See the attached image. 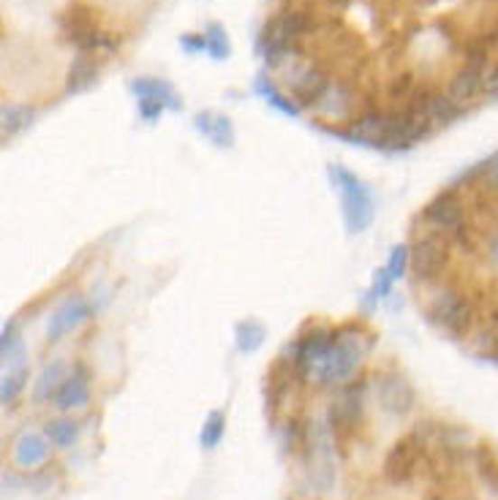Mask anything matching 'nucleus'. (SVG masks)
I'll return each instance as SVG.
<instances>
[{
  "label": "nucleus",
  "instance_id": "nucleus-7",
  "mask_svg": "<svg viewBox=\"0 0 498 500\" xmlns=\"http://www.w3.org/2000/svg\"><path fill=\"white\" fill-rule=\"evenodd\" d=\"M332 449H336V438H332L329 424L313 422L302 457L308 462L310 481L318 492H329L332 484H336V457H332Z\"/></svg>",
  "mask_w": 498,
  "mask_h": 500
},
{
  "label": "nucleus",
  "instance_id": "nucleus-18",
  "mask_svg": "<svg viewBox=\"0 0 498 500\" xmlns=\"http://www.w3.org/2000/svg\"><path fill=\"white\" fill-rule=\"evenodd\" d=\"M479 90H484V68L468 66V63H466V66L452 77V82H449V87H447V95H449L457 106L466 109V104L474 101Z\"/></svg>",
  "mask_w": 498,
  "mask_h": 500
},
{
  "label": "nucleus",
  "instance_id": "nucleus-16",
  "mask_svg": "<svg viewBox=\"0 0 498 500\" xmlns=\"http://www.w3.org/2000/svg\"><path fill=\"white\" fill-rule=\"evenodd\" d=\"M313 109L329 120H352L355 90L346 82H329V87L324 90V95L318 98V104Z\"/></svg>",
  "mask_w": 498,
  "mask_h": 500
},
{
  "label": "nucleus",
  "instance_id": "nucleus-15",
  "mask_svg": "<svg viewBox=\"0 0 498 500\" xmlns=\"http://www.w3.org/2000/svg\"><path fill=\"white\" fill-rule=\"evenodd\" d=\"M12 457H14V462H17V468H23V470H36V468H42V465L50 459V438H47V435H39V432H33V430H25V432L14 441Z\"/></svg>",
  "mask_w": 498,
  "mask_h": 500
},
{
  "label": "nucleus",
  "instance_id": "nucleus-6",
  "mask_svg": "<svg viewBox=\"0 0 498 500\" xmlns=\"http://www.w3.org/2000/svg\"><path fill=\"white\" fill-rule=\"evenodd\" d=\"M60 31L63 36L79 50V52H115V41L101 33L96 17H93V9L85 6V4H71L63 17H60Z\"/></svg>",
  "mask_w": 498,
  "mask_h": 500
},
{
  "label": "nucleus",
  "instance_id": "nucleus-2",
  "mask_svg": "<svg viewBox=\"0 0 498 500\" xmlns=\"http://www.w3.org/2000/svg\"><path fill=\"white\" fill-rule=\"evenodd\" d=\"M428 321L449 338H468L474 329V321H476V305L468 296V291L447 286L430 302Z\"/></svg>",
  "mask_w": 498,
  "mask_h": 500
},
{
  "label": "nucleus",
  "instance_id": "nucleus-27",
  "mask_svg": "<svg viewBox=\"0 0 498 500\" xmlns=\"http://www.w3.org/2000/svg\"><path fill=\"white\" fill-rule=\"evenodd\" d=\"M33 106L28 104H6L4 114H0V128H4V139L17 136L20 131H25L33 123Z\"/></svg>",
  "mask_w": 498,
  "mask_h": 500
},
{
  "label": "nucleus",
  "instance_id": "nucleus-19",
  "mask_svg": "<svg viewBox=\"0 0 498 500\" xmlns=\"http://www.w3.org/2000/svg\"><path fill=\"white\" fill-rule=\"evenodd\" d=\"M98 79V63L90 52H79L74 55L71 66H69V74H66V93L69 95H77V93H85L88 87H93Z\"/></svg>",
  "mask_w": 498,
  "mask_h": 500
},
{
  "label": "nucleus",
  "instance_id": "nucleus-22",
  "mask_svg": "<svg viewBox=\"0 0 498 500\" xmlns=\"http://www.w3.org/2000/svg\"><path fill=\"white\" fill-rule=\"evenodd\" d=\"M0 357H4L6 370L25 368V343L20 338V323L14 318L4 326V338H0Z\"/></svg>",
  "mask_w": 498,
  "mask_h": 500
},
{
  "label": "nucleus",
  "instance_id": "nucleus-10",
  "mask_svg": "<svg viewBox=\"0 0 498 500\" xmlns=\"http://www.w3.org/2000/svg\"><path fill=\"white\" fill-rule=\"evenodd\" d=\"M374 384H376V400H379L384 414H390L395 419H403L414 411L417 392H414V386L406 376H401L395 370H387V373H379Z\"/></svg>",
  "mask_w": 498,
  "mask_h": 500
},
{
  "label": "nucleus",
  "instance_id": "nucleus-38",
  "mask_svg": "<svg viewBox=\"0 0 498 500\" xmlns=\"http://www.w3.org/2000/svg\"><path fill=\"white\" fill-rule=\"evenodd\" d=\"M495 33H498V31H495Z\"/></svg>",
  "mask_w": 498,
  "mask_h": 500
},
{
  "label": "nucleus",
  "instance_id": "nucleus-21",
  "mask_svg": "<svg viewBox=\"0 0 498 500\" xmlns=\"http://www.w3.org/2000/svg\"><path fill=\"white\" fill-rule=\"evenodd\" d=\"M66 362H60V359H55V362H50L44 370H42V376H39V381L33 384V403L36 405H47V403H55V397H58V392H60V386L66 384Z\"/></svg>",
  "mask_w": 498,
  "mask_h": 500
},
{
  "label": "nucleus",
  "instance_id": "nucleus-17",
  "mask_svg": "<svg viewBox=\"0 0 498 500\" xmlns=\"http://www.w3.org/2000/svg\"><path fill=\"white\" fill-rule=\"evenodd\" d=\"M131 93L136 95V101H155V104H161L163 109H172V112H180L183 109V101H180V95L175 93V87L170 85V82H163V79H158V77H139V79H134L131 85Z\"/></svg>",
  "mask_w": 498,
  "mask_h": 500
},
{
  "label": "nucleus",
  "instance_id": "nucleus-4",
  "mask_svg": "<svg viewBox=\"0 0 498 500\" xmlns=\"http://www.w3.org/2000/svg\"><path fill=\"white\" fill-rule=\"evenodd\" d=\"M452 250L455 248L449 237L425 229V234H420L409 248V256H411L409 267L417 283H438L452 264Z\"/></svg>",
  "mask_w": 498,
  "mask_h": 500
},
{
  "label": "nucleus",
  "instance_id": "nucleus-5",
  "mask_svg": "<svg viewBox=\"0 0 498 500\" xmlns=\"http://www.w3.org/2000/svg\"><path fill=\"white\" fill-rule=\"evenodd\" d=\"M365 386H368V381H365L363 376L346 381V384L341 386L336 403L329 405V411H327V424H329V430H332V438H336V446H344V443L355 435L357 424L363 422Z\"/></svg>",
  "mask_w": 498,
  "mask_h": 500
},
{
  "label": "nucleus",
  "instance_id": "nucleus-28",
  "mask_svg": "<svg viewBox=\"0 0 498 500\" xmlns=\"http://www.w3.org/2000/svg\"><path fill=\"white\" fill-rule=\"evenodd\" d=\"M28 378H31L28 368L6 370V373H4V384H0V403H4L6 408H9V405H14V403L20 400V395L25 392Z\"/></svg>",
  "mask_w": 498,
  "mask_h": 500
},
{
  "label": "nucleus",
  "instance_id": "nucleus-32",
  "mask_svg": "<svg viewBox=\"0 0 498 500\" xmlns=\"http://www.w3.org/2000/svg\"><path fill=\"white\" fill-rule=\"evenodd\" d=\"M387 93H390L392 101H403V104H406V101L411 98V93H414V74H409V71L398 74V77L390 82Z\"/></svg>",
  "mask_w": 498,
  "mask_h": 500
},
{
  "label": "nucleus",
  "instance_id": "nucleus-12",
  "mask_svg": "<svg viewBox=\"0 0 498 500\" xmlns=\"http://www.w3.org/2000/svg\"><path fill=\"white\" fill-rule=\"evenodd\" d=\"M90 378H93L90 368H88L85 362H74V370H71V376L66 378V384L60 386V392H58V397H55L52 405H55L60 414L85 408V405L90 403Z\"/></svg>",
  "mask_w": 498,
  "mask_h": 500
},
{
  "label": "nucleus",
  "instance_id": "nucleus-3",
  "mask_svg": "<svg viewBox=\"0 0 498 500\" xmlns=\"http://www.w3.org/2000/svg\"><path fill=\"white\" fill-rule=\"evenodd\" d=\"M329 177H332V183H336V188L341 194L344 218H346L349 232L352 234L365 232L374 223V215H376V199H374L371 188L341 163L329 166Z\"/></svg>",
  "mask_w": 498,
  "mask_h": 500
},
{
  "label": "nucleus",
  "instance_id": "nucleus-13",
  "mask_svg": "<svg viewBox=\"0 0 498 500\" xmlns=\"http://www.w3.org/2000/svg\"><path fill=\"white\" fill-rule=\"evenodd\" d=\"M289 82H291V98L300 104V109H305V106L313 109L318 104V98L324 95V90L329 87V77L318 66H305V68L294 71V77H289Z\"/></svg>",
  "mask_w": 498,
  "mask_h": 500
},
{
  "label": "nucleus",
  "instance_id": "nucleus-33",
  "mask_svg": "<svg viewBox=\"0 0 498 500\" xmlns=\"http://www.w3.org/2000/svg\"><path fill=\"white\" fill-rule=\"evenodd\" d=\"M482 256H484V261L498 272V223L495 226H490L484 234H482Z\"/></svg>",
  "mask_w": 498,
  "mask_h": 500
},
{
  "label": "nucleus",
  "instance_id": "nucleus-36",
  "mask_svg": "<svg viewBox=\"0 0 498 500\" xmlns=\"http://www.w3.org/2000/svg\"><path fill=\"white\" fill-rule=\"evenodd\" d=\"M161 112H163V106L161 104H155V101H139V117L144 120V123H155L158 117H161Z\"/></svg>",
  "mask_w": 498,
  "mask_h": 500
},
{
  "label": "nucleus",
  "instance_id": "nucleus-8",
  "mask_svg": "<svg viewBox=\"0 0 498 500\" xmlns=\"http://www.w3.org/2000/svg\"><path fill=\"white\" fill-rule=\"evenodd\" d=\"M425 451H428V443L425 438L411 430L409 435H403L401 441L392 443V449L387 451L384 457V465H382V473L390 484L401 486L406 481L414 478V473L420 470V462L425 459Z\"/></svg>",
  "mask_w": 498,
  "mask_h": 500
},
{
  "label": "nucleus",
  "instance_id": "nucleus-20",
  "mask_svg": "<svg viewBox=\"0 0 498 500\" xmlns=\"http://www.w3.org/2000/svg\"><path fill=\"white\" fill-rule=\"evenodd\" d=\"M197 131L205 133L216 147H232L235 144V125L226 114H216V112H199L194 120Z\"/></svg>",
  "mask_w": 498,
  "mask_h": 500
},
{
  "label": "nucleus",
  "instance_id": "nucleus-9",
  "mask_svg": "<svg viewBox=\"0 0 498 500\" xmlns=\"http://www.w3.org/2000/svg\"><path fill=\"white\" fill-rule=\"evenodd\" d=\"M422 223L428 226V232H438L444 237H452L460 226H466L468 207L460 199L457 188H447V191L436 194L422 210Z\"/></svg>",
  "mask_w": 498,
  "mask_h": 500
},
{
  "label": "nucleus",
  "instance_id": "nucleus-37",
  "mask_svg": "<svg viewBox=\"0 0 498 500\" xmlns=\"http://www.w3.org/2000/svg\"><path fill=\"white\" fill-rule=\"evenodd\" d=\"M484 93L498 95V63L484 68Z\"/></svg>",
  "mask_w": 498,
  "mask_h": 500
},
{
  "label": "nucleus",
  "instance_id": "nucleus-35",
  "mask_svg": "<svg viewBox=\"0 0 498 500\" xmlns=\"http://www.w3.org/2000/svg\"><path fill=\"white\" fill-rule=\"evenodd\" d=\"M180 47H183L189 55H199L202 50H208L202 33H186V36H180Z\"/></svg>",
  "mask_w": 498,
  "mask_h": 500
},
{
  "label": "nucleus",
  "instance_id": "nucleus-24",
  "mask_svg": "<svg viewBox=\"0 0 498 500\" xmlns=\"http://www.w3.org/2000/svg\"><path fill=\"white\" fill-rule=\"evenodd\" d=\"M44 435L50 438V443L55 449H69L77 443L79 438V422L77 419H69V416H58V419H50L44 424Z\"/></svg>",
  "mask_w": 498,
  "mask_h": 500
},
{
  "label": "nucleus",
  "instance_id": "nucleus-14",
  "mask_svg": "<svg viewBox=\"0 0 498 500\" xmlns=\"http://www.w3.org/2000/svg\"><path fill=\"white\" fill-rule=\"evenodd\" d=\"M294 384H300V378H297L289 357H278V362L267 373V414L272 419L283 408V403H286V397H289V392H291Z\"/></svg>",
  "mask_w": 498,
  "mask_h": 500
},
{
  "label": "nucleus",
  "instance_id": "nucleus-29",
  "mask_svg": "<svg viewBox=\"0 0 498 500\" xmlns=\"http://www.w3.org/2000/svg\"><path fill=\"white\" fill-rule=\"evenodd\" d=\"M226 435V414L224 411H210L205 424H202V432H199V443L202 449H216Z\"/></svg>",
  "mask_w": 498,
  "mask_h": 500
},
{
  "label": "nucleus",
  "instance_id": "nucleus-34",
  "mask_svg": "<svg viewBox=\"0 0 498 500\" xmlns=\"http://www.w3.org/2000/svg\"><path fill=\"white\" fill-rule=\"evenodd\" d=\"M409 261H411V256H409V248H406V245L392 248V253H390V259H387V272L392 275V280H398V277L406 275Z\"/></svg>",
  "mask_w": 498,
  "mask_h": 500
},
{
  "label": "nucleus",
  "instance_id": "nucleus-31",
  "mask_svg": "<svg viewBox=\"0 0 498 500\" xmlns=\"http://www.w3.org/2000/svg\"><path fill=\"white\" fill-rule=\"evenodd\" d=\"M308 432H310V424H305L300 416H291L283 424V446H286V451L302 454L305 446H308Z\"/></svg>",
  "mask_w": 498,
  "mask_h": 500
},
{
  "label": "nucleus",
  "instance_id": "nucleus-25",
  "mask_svg": "<svg viewBox=\"0 0 498 500\" xmlns=\"http://www.w3.org/2000/svg\"><path fill=\"white\" fill-rule=\"evenodd\" d=\"M264 338H267V332H264V326H262L256 318H245V321H240L237 329H235V343H237V351H240V354H254V351H259L262 343H264Z\"/></svg>",
  "mask_w": 498,
  "mask_h": 500
},
{
  "label": "nucleus",
  "instance_id": "nucleus-1",
  "mask_svg": "<svg viewBox=\"0 0 498 500\" xmlns=\"http://www.w3.org/2000/svg\"><path fill=\"white\" fill-rule=\"evenodd\" d=\"M371 349V338L357 323H341L332 329L329 349L316 359L310 378L318 386H336L355 378L357 368L363 365L365 351Z\"/></svg>",
  "mask_w": 498,
  "mask_h": 500
},
{
  "label": "nucleus",
  "instance_id": "nucleus-26",
  "mask_svg": "<svg viewBox=\"0 0 498 500\" xmlns=\"http://www.w3.org/2000/svg\"><path fill=\"white\" fill-rule=\"evenodd\" d=\"M474 468H476L482 484H484L493 495H498V457L493 454V449H490L487 443H479V446L474 449Z\"/></svg>",
  "mask_w": 498,
  "mask_h": 500
},
{
  "label": "nucleus",
  "instance_id": "nucleus-30",
  "mask_svg": "<svg viewBox=\"0 0 498 500\" xmlns=\"http://www.w3.org/2000/svg\"><path fill=\"white\" fill-rule=\"evenodd\" d=\"M202 36H205V47H208V52H210L213 60H226L232 55L229 36H226V28L221 23H210Z\"/></svg>",
  "mask_w": 498,
  "mask_h": 500
},
{
  "label": "nucleus",
  "instance_id": "nucleus-11",
  "mask_svg": "<svg viewBox=\"0 0 498 500\" xmlns=\"http://www.w3.org/2000/svg\"><path fill=\"white\" fill-rule=\"evenodd\" d=\"M93 310H96V307H93L82 294L69 296L66 302H60V305L52 310V315H50V321H47V341H50V343L63 341V338L69 335V332L79 329L85 321L93 318Z\"/></svg>",
  "mask_w": 498,
  "mask_h": 500
},
{
  "label": "nucleus",
  "instance_id": "nucleus-23",
  "mask_svg": "<svg viewBox=\"0 0 498 500\" xmlns=\"http://www.w3.org/2000/svg\"><path fill=\"white\" fill-rule=\"evenodd\" d=\"M254 90H256L259 95H264V101H267L270 106H275L278 112H283V114H289V117H297V114L302 112V109H300V104H297L294 98L283 95V93L272 85V79H270L267 74H256Z\"/></svg>",
  "mask_w": 498,
  "mask_h": 500
}]
</instances>
